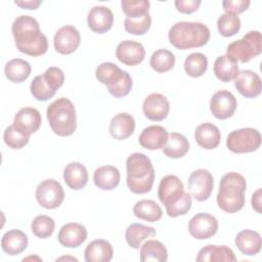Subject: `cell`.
<instances>
[{
  "mask_svg": "<svg viewBox=\"0 0 262 262\" xmlns=\"http://www.w3.org/2000/svg\"><path fill=\"white\" fill-rule=\"evenodd\" d=\"M175 60V55L171 51L167 49H158L151 54L149 64L156 72L166 73L173 69Z\"/></svg>",
  "mask_w": 262,
  "mask_h": 262,
  "instance_id": "8d00e7d4",
  "label": "cell"
},
{
  "mask_svg": "<svg viewBox=\"0 0 262 262\" xmlns=\"http://www.w3.org/2000/svg\"><path fill=\"white\" fill-rule=\"evenodd\" d=\"M167 130L159 125H151L144 128L139 135V144L149 150L163 148L168 140Z\"/></svg>",
  "mask_w": 262,
  "mask_h": 262,
  "instance_id": "ffe728a7",
  "label": "cell"
},
{
  "mask_svg": "<svg viewBox=\"0 0 262 262\" xmlns=\"http://www.w3.org/2000/svg\"><path fill=\"white\" fill-rule=\"evenodd\" d=\"M250 0H224L222 1V7L227 13L238 14L247 10L250 6Z\"/></svg>",
  "mask_w": 262,
  "mask_h": 262,
  "instance_id": "bcb514c9",
  "label": "cell"
},
{
  "mask_svg": "<svg viewBox=\"0 0 262 262\" xmlns=\"http://www.w3.org/2000/svg\"><path fill=\"white\" fill-rule=\"evenodd\" d=\"M11 31L18 51L30 56H40L46 53L48 49L47 38L33 16H17L12 24Z\"/></svg>",
  "mask_w": 262,
  "mask_h": 262,
  "instance_id": "6da1fadb",
  "label": "cell"
},
{
  "mask_svg": "<svg viewBox=\"0 0 262 262\" xmlns=\"http://www.w3.org/2000/svg\"><path fill=\"white\" fill-rule=\"evenodd\" d=\"M127 185L136 194L150 191L155 181V169L147 156L134 152L126 160Z\"/></svg>",
  "mask_w": 262,
  "mask_h": 262,
  "instance_id": "3957f363",
  "label": "cell"
},
{
  "mask_svg": "<svg viewBox=\"0 0 262 262\" xmlns=\"http://www.w3.org/2000/svg\"><path fill=\"white\" fill-rule=\"evenodd\" d=\"M213 186V176L206 169H198L193 171L187 180V187L190 195L198 202L208 200L212 193Z\"/></svg>",
  "mask_w": 262,
  "mask_h": 262,
  "instance_id": "30bf717a",
  "label": "cell"
},
{
  "mask_svg": "<svg viewBox=\"0 0 262 262\" xmlns=\"http://www.w3.org/2000/svg\"><path fill=\"white\" fill-rule=\"evenodd\" d=\"M131 89H132V78L128 74V72H126L125 75L122 77V79L118 81L115 85L107 87L108 92L117 98H121L128 95Z\"/></svg>",
  "mask_w": 262,
  "mask_h": 262,
  "instance_id": "ee69618b",
  "label": "cell"
},
{
  "mask_svg": "<svg viewBox=\"0 0 262 262\" xmlns=\"http://www.w3.org/2000/svg\"><path fill=\"white\" fill-rule=\"evenodd\" d=\"M114 23V14L112 10L102 5L93 6L87 16V24L91 31L97 34L106 33L111 30Z\"/></svg>",
  "mask_w": 262,
  "mask_h": 262,
  "instance_id": "e0dca14e",
  "label": "cell"
},
{
  "mask_svg": "<svg viewBox=\"0 0 262 262\" xmlns=\"http://www.w3.org/2000/svg\"><path fill=\"white\" fill-rule=\"evenodd\" d=\"M252 207L258 213H261V188L257 189L252 195Z\"/></svg>",
  "mask_w": 262,
  "mask_h": 262,
  "instance_id": "681fc988",
  "label": "cell"
},
{
  "mask_svg": "<svg viewBox=\"0 0 262 262\" xmlns=\"http://www.w3.org/2000/svg\"><path fill=\"white\" fill-rule=\"evenodd\" d=\"M196 143L206 149L216 148L221 139V134L217 126L212 123H203L199 125L194 131Z\"/></svg>",
  "mask_w": 262,
  "mask_h": 262,
  "instance_id": "7402d4cb",
  "label": "cell"
},
{
  "mask_svg": "<svg viewBox=\"0 0 262 262\" xmlns=\"http://www.w3.org/2000/svg\"><path fill=\"white\" fill-rule=\"evenodd\" d=\"M169 101L161 93H151L143 101L142 111L144 116L151 121H163L169 114Z\"/></svg>",
  "mask_w": 262,
  "mask_h": 262,
  "instance_id": "2e32d148",
  "label": "cell"
},
{
  "mask_svg": "<svg viewBox=\"0 0 262 262\" xmlns=\"http://www.w3.org/2000/svg\"><path fill=\"white\" fill-rule=\"evenodd\" d=\"M125 73L126 71L121 70L117 64L107 61L100 63L96 68L95 77L101 84L105 85L107 88L120 81Z\"/></svg>",
  "mask_w": 262,
  "mask_h": 262,
  "instance_id": "e575fe53",
  "label": "cell"
},
{
  "mask_svg": "<svg viewBox=\"0 0 262 262\" xmlns=\"http://www.w3.org/2000/svg\"><path fill=\"white\" fill-rule=\"evenodd\" d=\"M32 71L30 63L21 58H13L4 67L5 77L13 83H21L28 79Z\"/></svg>",
  "mask_w": 262,
  "mask_h": 262,
  "instance_id": "d6a6232c",
  "label": "cell"
},
{
  "mask_svg": "<svg viewBox=\"0 0 262 262\" xmlns=\"http://www.w3.org/2000/svg\"><path fill=\"white\" fill-rule=\"evenodd\" d=\"M80 42L81 36L79 31L71 25L59 28L53 38L54 48L60 54H71L75 52Z\"/></svg>",
  "mask_w": 262,
  "mask_h": 262,
  "instance_id": "4fadbf2b",
  "label": "cell"
},
{
  "mask_svg": "<svg viewBox=\"0 0 262 262\" xmlns=\"http://www.w3.org/2000/svg\"><path fill=\"white\" fill-rule=\"evenodd\" d=\"M236 106V98L227 90L217 91L210 100V111L212 115L219 120H226L232 117Z\"/></svg>",
  "mask_w": 262,
  "mask_h": 262,
  "instance_id": "8fae6325",
  "label": "cell"
},
{
  "mask_svg": "<svg viewBox=\"0 0 262 262\" xmlns=\"http://www.w3.org/2000/svg\"><path fill=\"white\" fill-rule=\"evenodd\" d=\"M208 69V59L205 54L201 52H194L189 54L184 60L185 73L192 77L198 78L203 76Z\"/></svg>",
  "mask_w": 262,
  "mask_h": 262,
  "instance_id": "d590c367",
  "label": "cell"
},
{
  "mask_svg": "<svg viewBox=\"0 0 262 262\" xmlns=\"http://www.w3.org/2000/svg\"><path fill=\"white\" fill-rule=\"evenodd\" d=\"M262 51V37L259 31H250L242 39L230 43L226 54L236 61L248 62Z\"/></svg>",
  "mask_w": 262,
  "mask_h": 262,
  "instance_id": "52a82bcc",
  "label": "cell"
},
{
  "mask_svg": "<svg viewBox=\"0 0 262 262\" xmlns=\"http://www.w3.org/2000/svg\"><path fill=\"white\" fill-rule=\"evenodd\" d=\"M63 179L70 188L75 190L82 189L88 182L87 169L79 162H72L63 170Z\"/></svg>",
  "mask_w": 262,
  "mask_h": 262,
  "instance_id": "d4e9b609",
  "label": "cell"
},
{
  "mask_svg": "<svg viewBox=\"0 0 262 262\" xmlns=\"http://www.w3.org/2000/svg\"><path fill=\"white\" fill-rule=\"evenodd\" d=\"M235 245L243 254L254 256L261 250V235L255 230H242L235 236Z\"/></svg>",
  "mask_w": 262,
  "mask_h": 262,
  "instance_id": "83f0119b",
  "label": "cell"
},
{
  "mask_svg": "<svg viewBox=\"0 0 262 262\" xmlns=\"http://www.w3.org/2000/svg\"><path fill=\"white\" fill-rule=\"evenodd\" d=\"M218 230L216 217L208 213H199L188 222V231L196 239H207L215 235Z\"/></svg>",
  "mask_w": 262,
  "mask_h": 262,
  "instance_id": "7c38bea8",
  "label": "cell"
},
{
  "mask_svg": "<svg viewBox=\"0 0 262 262\" xmlns=\"http://www.w3.org/2000/svg\"><path fill=\"white\" fill-rule=\"evenodd\" d=\"M170 43L177 49L185 50L206 45L210 39V30L198 21H177L169 30Z\"/></svg>",
  "mask_w": 262,
  "mask_h": 262,
  "instance_id": "5b68a950",
  "label": "cell"
},
{
  "mask_svg": "<svg viewBox=\"0 0 262 262\" xmlns=\"http://www.w3.org/2000/svg\"><path fill=\"white\" fill-rule=\"evenodd\" d=\"M201 0H176L174 2L176 9L181 13L190 14L198 10L201 5Z\"/></svg>",
  "mask_w": 262,
  "mask_h": 262,
  "instance_id": "7dc6e473",
  "label": "cell"
},
{
  "mask_svg": "<svg viewBox=\"0 0 262 262\" xmlns=\"http://www.w3.org/2000/svg\"><path fill=\"white\" fill-rule=\"evenodd\" d=\"M5 144L12 149H19L28 144L30 137L20 133L13 125L8 126L3 134Z\"/></svg>",
  "mask_w": 262,
  "mask_h": 262,
  "instance_id": "7bdbcfd3",
  "label": "cell"
},
{
  "mask_svg": "<svg viewBox=\"0 0 262 262\" xmlns=\"http://www.w3.org/2000/svg\"><path fill=\"white\" fill-rule=\"evenodd\" d=\"M217 28L223 37H230L238 33L241 29V19L236 14L223 13L217 20Z\"/></svg>",
  "mask_w": 262,
  "mask_h": 262,
  "instance_id": "f35d334b",
  "label": "cell"
},
{
  "mask_svg": "<svg viewBox=\"0 0 262 262\" xmlns=\"http://www.w3.org/2000/svg\"><path fill=\"white\" fill-rule=\"evenodd\" d=\"M134 215L148 222L159 221L163 215L162 208L152 200H140L133 207Z\"/></svg>",
  "mask_w": 262,
  "mask_h": 262,
  "instance_id": "836d02e7",
  "label": "cell"
},
{
  "mask_svg": "<svg viewBox=\"0 0 262 262\" xmlns=\"http://www.w3.org/2000/svg\"><path fill=\"white\" fill-rule=\"evenodd\" d=\"M247 182L243 175L229 172L223 175L217 193V205L226 213H236L245 205Z\"/></svg>",
  "mask_w": 262,
  "mask_h": 262,
  "instance_id": "277c9868",
  "label": "cell"
},
{
  "mask_svg": "<svg viewBox=\"0 0 262 262\" xmlns=\"http://www.w3.org/2000/svg\"><path fill=\"white\" fill-rule=\"evenodd\" d=\"M36 199L41 207L45 209H55L63 202L64 191L58 181L46 179L37 186Z\"/></svg>",
  "mask_w": 262,
  "mask_h": 262,
  "instance_id": "9c48e42d",
  "label": "cell"
},
{
  "mask_svg": "<svg viewBox=\"0 0 262 262\" xmlns=\"http://www.w3.org/2000/svg\"><path fill=\"white\" fill-rule=\"evenodd\" d=\"M14 3L24 9H37L42 4L41 0H21L14 1Z\"/></svg>",
  "mask_w": 262,
  "mask_h": 262,
  "instance_id": "c3c4849f",
  "label": "cell"
},
{
  "mask_svg": "<svg viewBox=\"0 0 262 262\" xmlns=\"http://www.w3.org/2000/svg\"><path fill=\"white\" fill-rule=\"evenodd\" d=\"M135 129L134 118L127 113L116 115L110 124V134L117 140H123L131 136Z\"/></svg>",
  "mask_w": 262,
  "mask_h": 262,
  "instance_id": "cb8c5ba5",
  "label": "cell"
},
{
  "mask_svg": "<svg viewBox=\"0 0 262 262\" xmlns=\"http://www.w3.org/2000/svg\"><path fill=\"white\" fill-rule=\"evenodd\" d=\"M57 238L63 247L77 248L86 241L87 229L84 225L77 222L67 223L59 229Z\"/></svg>",
  "mask_w": 262,
  "mask_h": 262,
  "instance_id": "d6986e66",
  "label": "cell"
},
{
  "mask_svg": "<svg viewBox=\"0 0 262 262\" xmlns=\"http://www.w3.org/2000/svg\"><path fill=\"white\" fill-rule=\"evenodd\" d=\"M46 116L50 128L58 136L72 135L77 127V116L74 103L60 97L51 102L46 111Z\"/></svg>",
  "mask_w": 262,
  "mask_h": 262,
  "instance_id": "8992f818",
  "label": "cell"
},
{
  "mask_svg": "<svg viewBox=\"0 0 262 262\" xmlns=\"http://www.w3.org/2000/svg\"><path fill=\"white\" fill-rule=\"evenodd\" d=\"M261 144V134L254 128H242L230 132L226 138L227 148L235 154L252 152Z\"/></svg>",
  "mask_w": 262,
  "mask_h": 262,
  "instance_id": "ba28073f",
  "label": "cell"
},
{
  "mask_svg": "<svg viewBox=\"0 0 262 262\" xmlns=\"http://www.w3.org/2000/svg\"><path fill=\"white\" fill-rule=\"evenodd\" d=\"M30 90L32 95L39 101H46L50 99L56 92L48 83L43 74L34 78V80L31 82Z\"/></svg>",
  "mask_w": 262,
  "mask_h": 262,
  "instance_id": "74e56055",
  "label": "cell"
},
{
  "mask_svg": "<svg viewBox=\"0 0 262 262\" xmlns=\"http://www.w3.org/2000/svg\"><path fill=\"white\" fill-rule=\"evenodd\" d=\"M28 247V236L19 229H11L6 231L1 239L2 250L10 255L15 256L24 252Z\"/></svg>",
  "mask_w": 262,
  "mask_h": 262,
  "instance_id": "603a6c76",
  "label": "cell"
},
{
  "mask_svg": "<svg viewBox=\"0 0 262 262\" xmlns=\"http://www.w3.org/2000/svg\"><path fill=\"white\" fill-rule=\"evenodd\" d=\"M112 245L102 238L92 241L85 249L84 257L86 262H110L113 258Z\"/></svg>",
  "mask_w": 262,
  "mask_h": 262,
  "instance_id": "484cf974",
  "label": "cell"
},
{
  "mask_svg": "<svg viewBox=\"0 0 262 262\" xmlns=\"http://www.w3.org/2000/svg\"><path fill=\"white\" fill-rule=\"evenodd\" d=\"M151 17L149 13L136 18L126 17L124 20L125 30L132 35H144L150 28Z\"/></svg>",
  "mask_w": 262,
  "mask_h": 262,
  "instance_id": "b9f144b4",
  "label": "cell"
},
{
  "mask_svg": "<svg viewBox=\"0 0 262 262\" xmlns=\"http://www.w3.org/2000/svg\"><path fill=\"white\" fill-rule=\"evenodd\" d=\"M94 184L102 190H112L119 185L120 171L112 165H104L97 168L93 174Z\"/></svg>",
  "mask_w": 262,
  "mask_h": 262,
  "instance_id": "4316f807",
  "label": "cell"
},
{
  "mask_svg": "<svg viewBox=\"0 0 262 262\" xmlns=\"http://www.w3.org/2000/svg\"><path fill=\"white\" fill-rule=\"evenodd\" d=\"M122 10L129 18H136L145 15L149 10V1L147 0H122Z\"/></svg>",
  "mask_w": 262,
  "mask_h": 262,
  "instance_id": "60d3db41",
  "label": "cell"
},
{
  "mask_svg": "<svg viewBox=\"0 0 262 262\" xmlns=\"http://www.w3.org/2000/svg\"><path fill=\"white\" fill-rule=\"evenodd\" d=\"M44 77L46 78V80L48 81V83L52 86V88L56 91L57 89H59L63 82H64V75L63 72L56 67H51L48 68L45 72H44Z\"/></svg>",
  "mask_w": 262,
  "mask_h": 262,
  "instance_id": "f6af8a7d",
  "label": "cell"
},
{
  "mask_svg": "<svg viewBox=\"0 0 262 262\" xmlns=\"http://www.w3.org/2000/svg\"><path fill=\"white\" fill-rule=\"evenodd\" d=\"M145 56V50L141 43L133 40H125L118 44L116 57L126 66L139 64Z\"/></svg>",
  "mask_w": 262,
  "mask_h": 262,
  "instance_id": "9a60e30c",
  "label": "cell"
},
{
  "mask_svg": "<svg viewBox=\"0 0 262 262\" xmlns=\"http://www.w3.org/2000/svg\"><path fill=\"white\" fill-rule=\"evenodd\" d=\"M234 86L244 97L254 98L261 92V79L251 70H242L235 78Z\"/></svg>",
  "mask_w": 262,
  "mask_h": 262,
  "instance_id": "ac0fdd59",
  "label": "cell"
},
{
  "mask_svg": "<svg viewBox=\"0 0 262 262\" xmlns=\"http://www.w3.org/2000/svg\"><path fill=\"white\" fill-rule=\"evenodd\" d=\"M156 235V230L151 226L143 225L140 223L130 224L125 232L127 244L133 249H139L143 241Z\"/></svg>",
  "mask_w": 262,
  "mask_h": 262,
  "instance_id": "f546056e",
  "label": "cell"
},
{
  "mask_svg": "<svg viewBox=\"0 0 262 262\" xmlns=\"http://www.w3.org/2000/svg\"><path fill=\"white\" fill-rule=\"evenodd\" d=\"M42 123L39 111L32 106L20 108L13 119V126L24 135L29 136L40 128Z\"/></svg>",
  "mask_w": 262,
  "mask_h": 262,
  "instance_id": "5bb4252c",
  "label": "cell"
},
{
  "mask_svg": "<svg viewBox=\"0 0 262 262\" xmlns=\"http://www.w3.org/2000/svg\"><path fill=\"white\" fill-rule=\"evenodd\" d=\"M54 227V220L47 215H38L31 224L32 232L39 238L49 237L53 233Z\"/></svg>",
  "mask_w": 262,
  "mask_h": 262,
  "instance_id": "ab89813d",
  "label": "cell"
},
{
  "mask_svg": "<svg viewBox=\"0 0 262 262\" xmlns=\"http://www.w3.org/2000/svg\"><path fill=\"white\" fill-rule=\"evenodd\" d=\"M158 196L165 205L168 216L172 218L185 215L191 208V195L184 191L183 183L176 175H167L162 178Z\"/></svg>",
  "mask_w": 262,
  "mask_h": 262,
  "instance_id": "7a4b0ae2",
  "label": "cell"
},
{
  "mask_svg": "<svg viewBox=\"0 0 262 262\" xmlns=\"http://www.w3.org/2000/svg\"><path fill=\"white\" fill-rule=\"evenodd\" d=\"M198 262H235L233 251L226 246L208 245L199 251Z\"/></svg>",
  "mask_w": 262,
  "mask_h": 262,
  "instance_id": "44dd1931",
  "label": "cell"
},
{
  "mask_svg": "<svg viewBox=\"0 0 262 262\" xmlns=\"http://www.w3.org/2000/svg\"><path fill=\"white\" fill-rule=\"evenodd\" d=\"M189 149L187 138L177 132H172L168 136V140L163 147V152L168 158L179 159L186 155Z\"/></svg>",
  "mask_w": 262,
  "mask_h": 262,
  "instance_id": "4dcf8cb0",
  "label": "cell"
},
{
  "mask_svg": "<svg viewBox=\"0 0 262 262\" xmlns=\"http://www.w3.org/2000/svg\"><path fill=\"white\" fill-rule=\"evenodd\" d=\"M238 73L237 61L232 57L224 54L216 58L214 62V74L220 81L228 83L235 80Z\"/></svg>",
  "mask_w": 262,
  "mask_h": 262,
  "instance_id": "f1b7e54d",
  "label": "cell"
},
{
  "mask_svg": "<svg viewBox=\"0 0 262 262\" xmlns=\"http://www.w3.org/2000/svg\"><path fill=\"white\" fill-rule=\"evenodd\" d=\"M167 259V249L159 241H147L140 248V261L142 262H165Z\"/></svg>",
  "mask_w": 262,
  "mask_h": 262,
  "instance_id": "1f68e13d",
  "label": "cell"
}]
</instances>
